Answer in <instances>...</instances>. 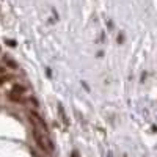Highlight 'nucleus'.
<instances>
[{
  "mask_svg": "<svg viewBox=\"0 0 157 157\" xmlns=\"http://www.w3.org/2000/svg\"><path fill=\"white\" fill-rule=\"evenodd\" d=\"M13 93H17V94H24L25 93V91H27V88H25V86H22V85H19V83H16L14 86H13Z\"/></svg>",
  "mask_w": 157,
  "mask_h": 157,
  "instance_id": "obj_5",
  "label": "nucleus"
},
{
  "mask_svg": "<svg viewBox=\"0 0 157 157\" xmlns=\"http://www.w3.org/2000/svg\"><path fill=\"white\" fill-rule=\"evenodd\" d=\"M8 99H10V101H13V102H17V104H24V102H25V99H24V96H22V94L13 93V91H10V93H8Z\"/></svg>",
  "mask_w": 157,
  "mask_h": 157,
  "instance_id": "obj_3",
  "label": "nucleus"
},
{
  "mask_svg": "<svg viewBox=\"0 0 157 157\" xmlns=\"http://www.w3.org/2000/svg\"><path fill=\"white\" fill-rule=\"evenodd\" d=\"M107 157H113V155H112V154H110V152H109V154H107Z\"/></svg>",
  "mask_w": 157,
  "mask_h": 157,
  "instance_id": "obj_10",
  "label": "nucleus"
},
{
  "mask_svg": "<svg viewBox=\"0 0 157 157\" xmlns=\"http://www.w3.org/2000/svg\"><path fill=\"white\" fill-rule=\"evenodd\" d=\"M8 78H10V77H8V75H5V74H3V75H0V85H3V83L8 80Z\"/></svg>",
  "mask_w": 157,
  "mask_h": 157,
  "instance_id": "obj_6",
  "label": "nucleus"
},
{
  "mask_svg": "<svg viewBox=\"0 0 157 157\" xmlns=\"http://www.w3.org/2000/svg\"><path fill=\"white\" fill-rule=\"evenodd\" d=\"M71 157H78V152H77V151H74V152H72V155H71Z\"/></svg>",
  "mask_w": 157,
  "mask_h": 157,
  "instance_id": "obj_9",
  "label": "nucleus"
},
{
  "mask_svg": "<svg viewBox=\"0 0 157 157\" xmlns=\"http://www.w3.org/2000/svg\"><path fill=\"white\" fill-rule=\"evenodd\" d=\"M3 61H5L6 66H10V68H13V69H16V68H17V63H16L14 60H11L8 55H5V57H3Z\"/></svg>",
  "mask_w": 157,
  "mask_h": 157,
  "instance_id": "obj_4",
  "label": "nucleus"
},
{
  "mask_svg": "<svg viewBox=\"0 0 157 157\" xmlns=\"http://www.w3.org/2000/svg\"><path fill=\"white\" fill-rule=\"evenodd\" d=\"M6 44H8L10 47H16V41H11V39H8V41H6Z\"/></svg>",
  "mask_w": 157,
  "mask_h": 157,
  "instance_id": "obj_7",
  "label": "nucleus"
},
{
  "mask_svg": "<svg viewBox=\"0 0 157 157\" xmlns=\"http://www.w3.org/2000/svg\"><path fill=\"white\" fill-rule=\"evenodd\" d=\"M29 116H30V121L35 124V129H38L39 132H43L44 135H49V127L44 123V120L41 118V115H39L38 112H35V110H29Z\"/></svg>",
  "mask_w": 157,
  "mask_h": 157,
  "instance_id": "obj_2",
  "label": "nucleus"
},
{
  "mask_svg": "<svg viewBox=\"0 0 157 157\" xmlns=\"http://www.w3.org/2000/svg\"><path fill=\"white\" fill-rule=\"evenodd\" d=\"M5 71H6V69H5V66H0V75H3V74H5Z\"/></svg>",
  "mask_w": 157,
  "mask_h": 157,
  "instance_id": "obj_8",
  "label": "nucleus"
},
{
  "mask_svg": "<svg viewBox=\"0 0 157 157\" xmlns=\"http://www.w3.org/2000/svg\"><path fill=\"white\" fill-rule=\"evenodd\" d=\"M33 138L36 141V145L39 146V149L44 151L46 154H50L54 151V143L49 138V135H44L43 132H39L38 129H33Z\"/></svg>",
  "mask_w": 157,
  "mask_h": 157,
  "instance_id": "obj_1",
  "label": "nucleus"
}]
</instances>
